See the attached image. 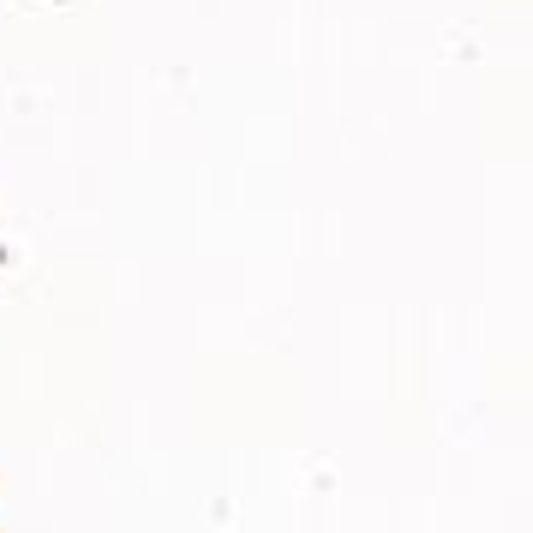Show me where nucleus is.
Listing matches in <instances>:
<instances>
[]
</instances>
